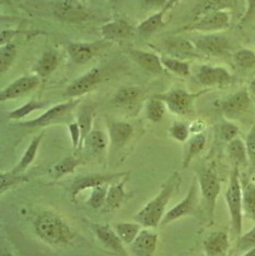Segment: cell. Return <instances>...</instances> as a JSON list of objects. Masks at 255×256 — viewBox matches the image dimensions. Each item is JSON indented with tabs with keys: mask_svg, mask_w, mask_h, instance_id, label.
<instances>
[{
	"mask_svg": "<svg viewBox=\"0 0 255 256\" xmlns=\"http://www.w3.org/2000/svg\"><path fill=\"white\" fill-rule=\"evenodd\" d=\"M181 184V174L178 171L173 172L161 186L159 193L135 214V216L132 217L134 221H137L146 229L157 228L161 224V221L166 212L168 204L171 200L172 196L178 190Z\"/></svg>",
	"mask_w": 255,
	"mask_h": 256,
	"instance_id": "6da1fadb",
	"label": "cell"
},
{
	"mask_svg": "<svg viewBox=\"0 0 255 256\" xmlns=\"http://www.w3.org/2000/svg\"><path fill=\"white\" fill-rule=\"evenodd\" d=\"M33 226L40 240L50 246H66L76 238V232L67 221L53 210H44L38 214L34 219Z\"/></svg>",
	"mask_w": 255,
	"mask_h": 256,
	"instance_id": "7a4b0ae2",
	"label": "cell"
},
{
	"mask_svg": "<svg viewBox=\"0 0 255 256\" xmlns=\"http://www.w3.org/2000/svg\"><path fill=\"white\" fill-rule=\"evenodd\" d=\"M224 200L229 210L231 230L238 238L242 234L243 228V198H242V183L240 176V168L234 166L230 173L228 188L226 190Z\"/></svg>",
	"mask_w": 255,
	"mask_h": 256,
	"instance_id": "3957f363",
	"label": "cell"
},
{
	"mask_svg": "<svg viewBox=\"0 0 255 256\" xmlns=\"http://www.w3.org/2000/svg\"><path fill=\"white\" fill-rule=\"evenodd\" d=\"M230 10H212L195 16V18L186 26L180 28L182 32L197 34H214L227 31L231 26Z\"/></svg>",
	"mask_w": 255,
	"mask_h": 256,
	"instance_id": "277c9868",
	"label": "cell"
},
{
	"mask_svg": "<svg viewBox=\"0 0 255 256\" xmlns=\"http://www.w3.org/2000/svg\"><path fill=\"white\" fill-rule=\"evenodd\" d=\"M196 178L198 181L200 195L202 202H204L208 221L212 224L214 220H215L217 200L220 192H222V181L212 168H202Z\"/></svg>",
	"mask_w": 255,
	"mask_h": 256,
	"instance_id": "5b68a950",
	"label": "cell"
},
{
	"mask_svg": "<svg viewBox=\"0 0 255 256\" xmlns=\"http://www.w3.org/2000/svg\"><path fill=\"white\" fill-rule=\"evenodd\" d=\"M210 91L212 89L207 88L197 92H190L184 89H172L156 96L166 103L168 110H170L172 114L186 118L194 113V104L197 98Z\"/></svg>",
	"mask_w": 255,
	"mask_h": 256,
	"instance_id": "8992f818",
	"label": "cell"
},
{
	"mask_svg": "<svg viewBox=\"0 0 255 256\" xmlns=\"http://www.w3.org/2000/svg\"><path fill=\"white\" fill-rule=\"evenodd\" d=\"M81 102V98H69L68 101L62 102L46 110L45 112L38 116L36 118L21 122L19 125L26 128H44L50 125L58 124L60 122L66 120L72 115L74 110L76 108Z\"/></svg>",
	"mask_w": 255,
	"mask_h": 256,
	"instance_id": "52a82bcc",
	"label": "cell"
},
{
	"mask_svg": "<svg viewBox=\"0 0 255 256\" xmlns=\"http://www.w3.org/2000/svg\"><path fill=\"white\" fill-rule=\"evenodd\" d=\"M198 190V181H197V178H195L192 183H190L188 190V193L185 195L184 198L181 202H178L176 206H173L170 210H168L166 212L160 226H166L181 218L196 216L200 208Z\"/></svg>",
	"mask_w": 255,
	"mask_h": 256,
	"instance_id": "ba28073f",
	"label": "cell"
},
{
	"mask_svg": "<svg viewBox=\"0 0 255 256\" xmlns=\"http://www.w3.org/2000/svg\"><path fill=\"white\" fill-rule=\"evenodd\" d=\"M126 176H128L127 172L90 173L84 174V176H77L68 186V192L69 195H70V200L72 202H77V197L81 192L92 190L100 185L111 184L115 180L125 178Z\"/></svg>",
	"mask_w": 255,
	"mask_h": 256,
	"instance_id": "9c48e42d",
	"label": "cell"
},
{
	"mask_svg": "<svg viewBox=\"0 0 255 256\" xmlns=\"http://www.w3.org/2000/svg\"><path fill=\"white\" fill-rule=\"evenodd\" d=\"M190 40L202 56L222 57L227 55L230 50L229 40L220 33L198 34Z\"/></svg>",
	"mask_w": 255,
	"mask_h": 256,
	"instance_id": "30bf717a",
	"label": "cell"
},
{
	"mask_svg": "<svg viewBox=\"0 0 255 256\" xmlns=\"http://www.w3.org/2000/svg\"><path fill=\"white\" fill-rule=\"evenodd\" d=\"M253 98L248 89H241L230 94L220 104V110L224 120L236 122L250 110Z\"/></svg>",
	"mask_w": 255,
	"mask_h": 256,
	"instance_id": "8fae6325",
	"label": "cell"
},
{
	"mask_svg": "<svg viewBox=\"0 0 255 256\" xmlns=\"http://www.w3.org/2000/svg\"><path fill=\"white\" fill-rule=\"evenodd\" d=\"M196 80L207 89L224 88L232 84V74L227 68L215 65H200L196 72Z\"/></svg>",
	"mask_w": 255,
	"mask_h": 256,
	"instance_id": "7c38bea8",
	"label": "cell"
},
{
	"mask_svg": "<svg viewBox=\"0 0 255 256\" xmlns=\"http://www.w3.org/2000/svg\"><path fill=\"white\" fill-rule=\"evenodd\" d=\"M90 228L98 240L108 251H111L118 256H130V252L125 248L124 242L120 240L116 231L114 230L113 226H110L108 224L90 222Z\"/></svg>",
	"mask_w": 255,
	"mask_h": 256,
	"instance_id": "4fadbf2b",
	"label": "cell"
},
{
	"mask_svg": "<svg viewBox=\"0 0 255 256\" xmlns=\"http://www.w3.org/2000/svg\"><path fill=\"white\" fill-rule=\"evenodd\" d=\"M53 12L57 19L65 22H82L91 16L89 10L79 0H57Z\"/></svg>",
	"mask_w": 255,
	"mask_h": 256,
	"instance_id": "5bb4252c",
	"label": "cell"
},
{
	"mask_svg": "<svg viewBox=\"0 0 255 256\" xmlns=\"http://www.w3.org/2000/svg\"><path fill=\"white\" fill-rule=\"evenodd\" d=\"M164 50L166 52L164 55L188 62L200 60V58L202 57L190 38H185L181 36L166 38L164 42Z\"/></svg>",
	"mask_w": 255,
	"mask_h": 256,
	"instance_id": "9a60e30c",
	"label": "cell"
},
{
	"mask_svg": "<svg viewBox=\"0 0 255 256\" xmlns=\"http://www.w3.org/2000/svg\"><path fill=\"white\" fill-rule=\"evenodd\" d=\"M101 80L102 72L100 68H91L90 70L81 74L67 86L65 96L69 98H79L96 88Z\"/></svg>",
	"mask_w": 255,
	"mask_h": 256,
	"instance_id": "2e32d148",
	"label": "cell"
},
{
	"mask_svg": "<svg viewBox=\"0 0 255 256\" xmlns=\"http://www.w3.org/2000/svg\"><path fill=\"white\" fill-rule=\"evenodd\" d=\"M40 77L36 74L21 76L18 79H16L14 82L8 84L0 92V101L7 102L16 98H22L28 94L34 89L38 88L40 84Z\"/></svg>",
	"mask_w": 255,
	"mask_h": 256,
	"instance_id": "e0dca14e",
	"label": "cell"
},
{
	"mask_svg": "<svg viewBox=\"0 0 255 256\" xmlns=\"http://www.w3.org/2000/svg\"><path fill=\"white\" fill-rule=\"evenodd\" d=\"M158 234L142 229L136 240L130 246V256H154L158 246Z\"/></svg>",
	"mask_w": 255,
	"mask_h": 256,
	"instance_id": "ac0fdd59",
	"label": "cell"
},
{
	"mask_svg": "<svg viewBox=\"0 0 255 256\" xmlns=\"http://www.w3.org/2000/svg\"><path fill=\"white\" fill-rule=\"evenodd\" d=\"M205 256H227L230 250L229 236L224 230L214 231L202 242Z\"/></svg>",
	"mask_w": 255,
	"mask_h": 256,
	"instance_id": "d6986e66",
	"label": "cell"
},
{
	"mask_svg": "<svg viewBox=\"0 0 255 256\" xmlns=\"http://www.w3.org/2000/svg\"><path fill=\"white\" fill-rule=\"evenodd\" d=\"M108 132L110 142L114 148L120 149L130 142L134 134V127L127 122L112 120L108 123Z\"/></svg>",
	"mask_w": 255,
	"mask_h": 256,
	"instance_id": "ffe728a7",
	"label": "cell"
},
{
	"mask_svg": "<svg viewBox=\"0 0 255 256\" xmlns=\"http://www.w3.org/2000/svg\"><path fill=\"white\" fill-rule=\"evenodd\" d=\"M100 34L106 40H122L132 34V26L123 19H115L104 23L100 28Z\"/></svg>",
	"mask_w": 255,
	"mask_h": 256,
	"instance_id": "44dd1931",
	"label": "cell"
},
{
	"mask_svg": "<svg viewBox=\"0 0 255 256\" xmlns=\"http://www.w3.org/2000/svg\"><path fill=\"white\" fill-rule=\"evenodd\" d=\"M130 56L138 66H140L146 72L152 74H162L166 69L161 62V57L152 52L142 50H130Z\"/></svg>",
	"mask_w": 255,
	"mask_h": 256,
	"instance_id": "7402d4cb",
	"label": "cell"
},
{
	"mask_svg": "<svg viewBox=\"0 0 255 256\" xmlns=\"http://www.w3.org/2000/svg\"><path fill=\"white\" fill-rule=\"evenodd\" d=\"M127 181H128V176H126L118 182L108 185L106 206L103 208L104 212L116 210V209H120L125 202V200H127V193L125 190V184Z\"/></svg>",
	"mask_w": 255,
	"mask_h": 256,
	"instance_id": "603a6c76",
	"label": "cell"
},
{
	"mask_svg": "<svg viewBox=\"0 0 255 256\" xmlns=\"http://www.w3.org/2000/svg\"><path fill=\"white\" fill-rule=\"evenodd\" d=\"M207 138L204 132L198 135H192L188 140L185 142V149L182 160V168H188L194 158H196L206 147Z\"/></svg>",
	"mask_w": 255,
	"mask_h": 256,
	"instance_id": "cb8c5ba5",
	"label": "cell"
},
{
	"mask_svg": "<svg viewBox=\"0 0 255 256\" xmlns=\"http://www.w3.org/2000/svg\"><path fill=\"white\" fill-rule=\"evenodd\" d=\"M108 144H111L108 134L100 130H92L84 139L82 148H86L92 156H100L108 149Z\"/></svg>",
	"mask_w": 255,
	"mask_h": 256,
	"instance_id": "d4e9b609",
	"label": "cell"
},
{
	"mask_svg": "<svg viewBox=\"0 0 255 256\" xmlns=\"http://www.w3.org/2000/svg\"><path fill=\"white\" fill-rule=\"evenodd\" d=\"M82 164V160L76 156H67L57 161L56 164L50 168V176L53 180H60L64 176L72 174L76 168Z\"/></svg>",
	"mask_w": 255,
	"mask_h": 256,
	"instance_id": "484cf974",
	"label": "cell"
},
{
	"mask_svg": "<svg viewBox=\"0 0 255 256\" xmlns=\"http://www.w3.org/2000/svg\"><path fill=\"white\" fill-rule=\"evenodd\" d=\"M60 65V56L55 50H48L38 58L33 69L40 78H48Z\"/></svg>",
	"mask_w": 255,
	"mask_h": 256,
	"instance_id": "4316f807",
	"label": "cell"
},
{
	"mask_svg": "<svg viewBox=\"0 0 255 256\" xmlns=\"http://www.w3.org/2000/svg\"><path fill=\"white\" fill-rule=\"evenodd\" d=\"M67 52L74 64L84 65L94 58L96 54V46L91 43L74 42L68 45Z\"/></svg>",
	"mask_w": 255,
	"mask_h": 256,
	"instance_id": "83f0119b",
	"label": "cell"
},
{
	"mask_svg": "<svg viewBox=\"0 0 255 256\" xmlns=\"http://www.w3.org/2000/svg\"><path fill=\"white\" fill-rule=\"evenodd\" d=\"M43 137H44V132H40L38 135H36L32 139L30 144H28V146L26 147V151L23 152L21 159L18 162V164H16L11 171L16 174H22L33 164L34 160L36 158L40 144L43 140Z\"/></svg>",
	"mask_w": 255,
	"mask_h": 256,
	"instance_id": "f1b7e54d",
	"label": "cell"
},
{
	"mask_svg": "<svg viewBox=\"0 0 255 256\" xmlns=\"http://www.w3.org/2000/svg\"><path fill=\"white\" fill-rule=\"evenodd\" d=\"M227 154L230 161L232 162L234 166L242 168L246 166L250 162H248V151L246 142H243L241 138H236L232 142L227 144Z\"/></svg>",
	"mask_w": 255,
	"mask_h": 256,
	"instance_id": "f546056e",
	"label": "cell"
},
{
	"mask_svg": "<svg viewBox=\"0 0 255 256\" xmlns=\"http://www.w3.org/2000/svg\"><path fill=\"white\" fill-rule=\"evenodd\" d=\"M243 214L255 222V182L250 178H241Z\"/></svg>",
	"mask_w": 255,
	"mask_h": 256,
	"instance_id": "4dcf8cb0",
	"label": "cell"
},
{
	"mask_svg": "<svg viewBox=\"0 0 255 256\" xmlns=\"http://www.w3.org/2000/svg\"><path fill=\"white\" fill-rule=\"evenodd\" d=\"M166 14H164V11H158V12H154L152 16H149L148 18L139 23V26H137L138 33L140 34L142 38L152 36L154 33L158 32L160 28L166 26Z\"/></svg>",
	"mask_w": 255,
	"mask_h": 256,
	"instance_id": "1f68e13d",
	"label": "cell"
},
{
	"mask_svg": "<svg viewBox=\"0 0 255 256\" xmlns=\"http://www.w3.org/2000/svg\"><path fill=\"white\" fill-rule=\"evenodd\" d=\"M113 228L116 231L118 236L124 242V244L130 246L136 240L139 234H140L144 226L140 224H138L137 221H132V222L124 221V222H118L113 224Z\"/></svg>",
	"mask_w": 255,
	"mask_h": 256,
	"instance_id": "d6a6232c",
	"label": "cell"
},
{
	"mask_svg": "<svg viewBox=\"0 0 255 256\" xmlns=\"http://www.w3.org/2000/svg\"><path fill=\"white\" fill-rule=\"evenodd\" d=\"M161 62L166 70L174 74L181 78H186L190 74V62L178 60L168 55L161 56Z\"/></svg>",
	"mask_w": 255,
	"mask_h": 256,
	"instance_id": "836d02e7",
	"label": "cell"
},
{
	"mask_svg": "<svg viewBox=\"0 0 255 256\" xmlns=\"http://www.w3.org/2000/svg\"><path fill=\"white\" fill-rule=\"evenodd\" d=\"M142 96L140 88L135 86H122L115 93L113 103L116 106H130L135 103Z\"/></svg>",
	"mask_w": 255,
	"mask_h": 256,
	"instance_id": "e575fe53",
	"label": "cell"
},
{
	"mask_svg": "<svg viewBox=\"0 0 255 256\" xmlns=\"http://www.w3.org/2000/svg\"><path fill=\"white\" fill-rule=\"evenodd\" d=\"M96 118V108L92 106H84L80 108L77 115V122L81 130V136H82V147L86 136L92 130V125Z\"/></svg>",
	"mask_w": 255,
	"mask_h": 256,
	"instance_id": "d590c367",
	"label": "cell"
},
{
	"mask_svg": "<svg viewBox=\"0 0 255 256\" xmlns=\"http://www.w3.org/2000/svg\"><path fill=\"white\" fill-rule=\"evenodd\" d=\"M48 106V103L44 101H38V100H30L26 102L23 106L16 108L8 113V120H21L26 116L30 115L33 112H36V110H44Z\"/></svg>",
	"mask_w": 255,
	"mask_h": 256,
	"instance_id": "8d00e7d4",
	"label": "cell"
},
{
	"mask_svg": "<svg viewBox=\"0 0 255 256\" xmlns=\"http://www.w3.org/2000/svg\"><path fill=\"white\" fill-rule=\"evenodd\" d=\"M30 180L23 174H16L12 171L0 173V194H4L20 185L26 184Z\"/></svg>",
	"mask_w": 255,
	"mask_h": 256,
	"instance_id": "74e56055",
	"label": "cell"
},
{
	"mask_svg": "<svg viewBox=\"0 0 255 256\" xmlns=\"http://www.w3.org/2000/svg\"><path fill=\"white\" fill-rule=\"evenodd\" d=\"M166 110V103L154 96L150 98L146 104V116L152 123H159L164 120Z\"/></svg>",
	"mask_w": 255,
	"mask_h": 256,
	"instance_id": "f35d334b",
	"label": "cell"
},
{
	"mask_svg": "<svg viewBox=\"0 0 255 256\" xmlns=\"http://www.w3.org/2000/svg\"><path fill=\"white\" fill-rule=\"evenodd\" d=\"M232 60L236 67L250 70L255 67V52L251 48H239L232 54Z\"/></svg>",
	"mask_w": 255,
	"mask_h": 256,
	"instance_id": "ab89813d",
	"label": "cell"
},
{
	"mask_svg": "<svg viewBox=\"0 0 255 256\" xmlns=\"http://www.w3.org/2000/svg\"><path fill=\"white\" fill-rule=\"evenodd\" d=\"M16 46L14 43H8L0 46V72H7L10 67L14 65L16 57Z\"/></svg>",
	"mask_w": 255,
	"mask_h": 256,
	"instance_id": "60d3db41",
	"label": "cell"
},
{
	"mask_svg": "<svg viewBox=\"0 0 255 256\" xmlns=\"http://www.w3.org/2000/svg\"><path fill=\"white\" fill-rule=\"evenodd\" d=\"M108 185L110 184H104L92 188L89 198L86 202V205L94 209H103L106 206Z\"/></svg>",
	"mask_w": 255,
	"mask_h": 256,
	"instance_id": "b9f144b4",
	"label": "cell"
},
{
	"mask_svg": "<svg viewBox=\"0 0 255 256\" xmlns=\"http://www.w3.org/2000/svg\"><path fill=\"white\" fill-rule=\"evenodd\" d=\"M168 132H169L170 138L180 144H185L192 136L190 132V126L181 120L173 122Z\"/></svg>",
	"mask_w": 255,
	"mask_h": 256,
	"instance_id": "7bdbcfd3",
	"label": "cell"
},
{
	"mask_svg": "<svg viewBox=\"0 0 255 256\" xmlns=\"http://www.w3.org/2000/svg\"><path fill=\"white\" fill-rule=\"evenodd\" d=\"M236 4V0H204L200 6L196 16L212 10H230Z\"/></svg>",
	"mask_w": 255,
	"mask_h": 256,
	"instance_id": "ee69618b",
	"label": "cell"
},
{
	"mask_svg": "<svg viewBox=\"0 0 255 256\" xmlns=\"http://www.w3.org/2000/svg\"><path fill=\"white\" fill-rule=\"evenodd\" d=\"M219 137L224 142H232L234 139L239 137L240 128L234 122L224 120L222 124L219 125Z\"/></svg>",
	"mask_w": 255,
	"mask_h": 256,
	"instance_id": "f6af8a7d",
	"label": "cell"
},
{
	"mask_svg": "<svg viewBox=\"0 0 255 256\" xmlns=\"http://www.w3.org/2000/svg\"><path fill=\"white\" fill-rule=\"evenodd\" d=\"M254 246H255V226L248 232H246V234H241L236 238L234 252L243 254Z\"/></svg>",
	"mask_w": 255,
	"mask_h": 256,
	"instance_id": "bcb514c9",
	"label": "cell"
},
{
	"mask_svg": "<svg viewBox=\"0 0 255 256\" xmlns=\"http://www.w3.org/2000/svg\"><path fill=\"white\" fill-rule=\"evenodd\" d=\"M69 135H70L72 144L74 150L82 149V136H81V130L78 122H70L67 125Z\"/></svg>",
	"mask_w": 255,
	"mask_h": 256,
	"instance_id": "7dc6e473",
	"label": "cell"
},
{
	"mask_svg": "<svg viewBox=\"0 0 255 256\" xmlns=\"http://www.w3.org/2000/svg\"><path fill=\"white\" fill-rule=\"evenodd\" d=\"M246 146L248 151V162L250 164L255 168V124H253L248 130L246 138Z\"/></svg>",
	"mask_w": 255,
	"mask_h": 256,
	"instance_id": "c3c4849f",
	"label": "cell"
},
{
	"mask_svg": "<svg viewBox=\"0 0 255 256\" xmlns=\"http://www.w3.org/2000/svg\"><path fill=\"white\" fill-rule=\"evenodd\" d=\"M144 9L152 12H158V11H164L166 7L169 0H140Z\"/></svg>",
	"mask_w": 255,
	"mask_h": 256,
	"instance_id": "681fc988",
	"label": "cell"
},
{
	"mask_svg": "<svg viewBox=\"0 0 255 256\" xmlns=\"http://www.w3.org/2000/svg\"><path fill=\"white\" fill-rule=\"evenodd\" d=\"M22 33H26V31L14 30V28H4V30L0 32V46L11 43L14 36Z\"/></svg>",
	"mask_w": 255,
	"mask_h": 256,
	"instance_id": "f907efd6",
	"label": "cell"
},
{
	"mask_svg": "<svg viewBox=\"0 0 255 256\" xmlns=\"http://www.w3.org/2000/svg\"><path fill=\"white\" fill-rule=\"evenodd\" d=\"M254 14H255V0H246V11L239 22V26H242L243 24H246V22H248L252 19V16Z\"/></svg>",
	"mask_w": 255,
	"mask_h": 256,
	"instance_id": "816d5d0a",
	"label": "cell"
},
{
	"mask_svg": "<svg viewBox=\"0 0 255 256\" xmlns=\"http://www.w3.org/2000/svg\"><path fill=\"white\" fill-rule=\"evenodd\" d=\"M188 126H190V135H198V134H202L205 132L207 124L206 122L202 120H195Z\"/></svg>",
	"mask_w": 255,
	"mask_h": 256,
	"instance_id": "f5cc1de1",
	"label": "cell"
},
{
	"mask_svg": "<svg viewBox=\"0 0 255 256\" xmlns=\"http://www.w3.org/2000/svg\"><path fill=\"white\" fill-rule=\"evenodd\" d=\"M246 89H248V93H250L252 98H255V77L250 81V82H248V86Z\"/></svg>",
	"mask_w": 255,
	"mask_h": 256,
	"instance_id": "db71d44e",
	"label": "cell"
},
{
	"mask_svg": "<svg viewBox=\"0 0 255 256\" xmlns=\"http://www.w3.org/2000/svg\"><path fill=\"white\" fill-rule=\"evenodd\" d=\"M0 256H16V254H14L12 252L7 246H2V252H0Z\"/></svg>",
	"mask_w": 255,
	"mask_h": 256,
	"instance_id": "11a10c76",
	"label": "cell"
},
{
	"mask_svg": "<svg viewBox=\"0 0 255 256\" xmlns=\"http://www.w3.org/2000/svg\"><path fill=\"white\" fill-rule=\"evenodd\" d=\"M178 2H180V0H169V2H168L166 7V8H164V14H166L168 11L171 10L173 7H174V6H176Z\"/></svg>",
	"mask_w": 255,
	"mask_h": 256,
	"instance_id": "9f6ffc18",
	"label": "cell"
},
{
	"mask_svg": "<svg viewBox=\"0 0 255 256\" xmlns=\"http://www.w3.org/2000/svg\"><path fill=\"white\" fill-rule=\"evenodd\" d=\"M241 256H255V246L251 250H248L246 253H243Z\"/></svg>",
	"mask_w": 255,
	"mask_h": 256,
	"instance_id": "6f0895ef",
	"label": "cell"
},
{
	"mask_svg": "<svg viewBox=\"0 0 255 256\" xmlns=\"http://www.w3.org/2000/svg\"><path fill=\"white\" fill-rule=\"evenodd\" d=\"M2 2V4H9L12 2V0H0Z\"/></svg>",
	"mask_w": 255,
	"mask_h": 256,
	"instance_id": "680465c9",
	"label": "cell"
},
{
	"mask_svg": "<svg viewBox=\"0 0 255 256\" xmlns=\"http://www.w3.org/2000/svg\"><path fill=\"white\" fill-rule=\"evenodd\" d=\"M253 102H254V103H255V98H253Z\"/></svg>",
	"mask_w": 255,
	"mask_h": 256,
	"instance_id": "91938a15",
	"label": "cell"
},
{
	"mask_svg": "<svg viewBox=\"0 0 255 256\" xmlns=\"http://www.w3.org/2000/svg\"><path fill=\"white\" fill-rule=\"evenodd\" d=\"M82 2H86V0H82Z\"/></svg>",
	"mask_w": 255,
	"mask_h": 256,
	"instance_id": "94428289",
	"label": "cell"
},
{
	"mask_svg": "<svg viewBox=\"0 0 255 256\" xmlns=\"http://www.w3.org/2000/svg\"><path fill=\"white\" fill-rule=\"evenodd\" d=\"M254 40H255V38H254Z\"/></svg>",
	"mask_w": 255,
	"mask_h": 256,
	"instance_id": "6125c7cd",
	"label": "cell"
}]
</instances>
